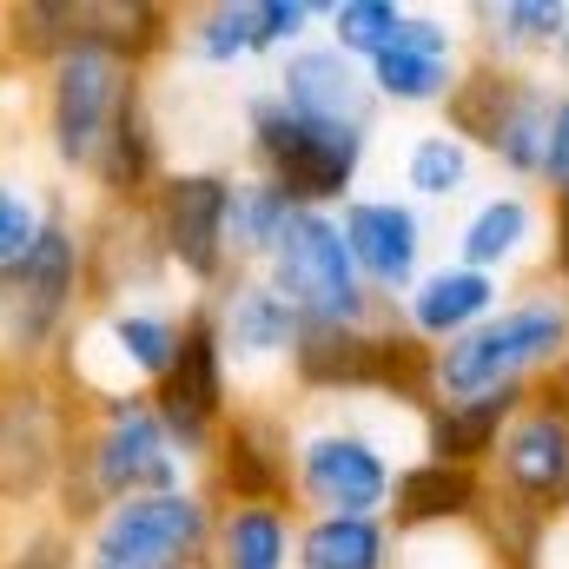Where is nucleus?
<instances>
[{
  "mask_svg": "<svg viewBox=\"0 0 569 569\" xmlns=\"http://www.w3.org/2000/svg\"><path fill=\"white\" fill-rule=\"evenodd\" d=\"M569 358V298L537 284L510 305H497L477 331L437 351V398H477V391H510L537 385Z\"/></svg>",
  "mask_w": 569,
  "mask_h": 569,
  "instance_id": "423d86ee",
  "label": "nucleus"
},
{
  "mask_svg": "<svg viewBox=\"0 0 569 569\" xmlns=\"http://www.w3.org/2000/svg\"><path fill=\"white\" fill-rule=\"evenodd\" d=\"M325 20H331V47L365 67V60H378L391 47L405 7L398 0H325Z\"/></svg>",
  "mask_w": 569,
  "mask_h": 569,
  "instance_id": "f704fd0d",
  "label": "nucleus"
},
{
  "mask_svg": "<svg viewBox=\"0 0 569 569\" xmlns=\"http://www.w3.org/2000/svg\"><path fill=\"white\" fill-rule=\"evenodd\" d=\"M47 212H53V206H40L27 186H13V179L0 172V266H13V259H20V252L40 239Z\"/></svg>",
  "mask_w": 569,
  "mask_h": 569,
  "instance_id": "e433bc0d",
  "label": "nucleus"
},
{
  "mask_svg": "<svg viewBox=\"0 0 569 569\" xmlns=\"http://www.w3.org/2000/svg\"><path fill=\"white\" fill-rule=\"evenodd\" d=\"M497 291H503V284L490 279V272H470V266H457V259H450V266H430L425 279L405 291V325H411L425 345L443 351V345H457L463 331H477V325L503 305Z\"/></svg>",
  "mask_w": 569,
  "mask_h": 569,
  "instance_id": "b1692460",
  "label": "nucleus"
},
{
  "mask_svg": "<svg viewBox=\"0 0 569 569\" xmlns=\"http://www.w3.org/2000/svg\"><path fill=\"white\" fill-rule=\"evenodd\" d=\"M279 93L298 120H325V127H371L378 113V93H371V73L338 53L331 40H305L279 60Z\"/></svg>",
  "mask_w": 569,
  "mask_h": 569,
  "instance_id": "6ab92c4d",
  "label": "nucleus"
},
{
  "mask_svg": "<svg viewBox=\"0 0 569 569\" xmlns=\"http://www.w3.org/2000/svg\"><path fill=\"white\" fill-rule=\"evenodd\" d=\"M0 47H7V60L53 67L60 53L80 47V0H13V7H0Z\"/></svg>",
  "mask_w": 569,
  "mask_h": 569,
  "instance_id": "7c9ffc66",
  "label": "nucleus"
},
{
  "mask_svg": "<svg viewBox=\"0 0 569 569\" xmlns=\"http://www.w3.org/2000/svg\"><path fill=\"white\" fill-rule=\"evenodd\" d=\"M563 60H569V27H563Z\"/></svg>",
  "mask_w": 569,
  "mask_h": 569,
  "instance_id": "79ce46f5",
  "label": "nucleus"
},
{
  "mask_svg": "<svg viewBox=\"0 0 569 569\" xmlns=\"http://www.w3.org/2000/svg\"><path fill=\"white\" fill-rule=\"evenodd\" d=\"M80 425L87 398L53 365H0V510H27L60 490Z\"/></svg>",
  "mask_w": 569,
  "mask_h": 569,
  "instance_id": "0eeeda50",
  "label": "nucleus"
},
{
  "mask_svg": "<svg viewBox=\"0 0 569 569\" xmlns=\"http://www.w3.org/2000/svg\"><path fill=\"white\" fill-rule=\"evenodd\" d=\"M246 152H252V179H266L284 192L298 212H331L351 199L371 127H325V120H298L279 93H252L246 100Z\"/></svg>",
  "mask_w": 569,
  "mask_h": 569,
  "instance_id": "39448f33",
  "label": "nucleus"
},
{
  "mask_svg": "<svg viewBox=\"0 0 569 569\" xmlns=\"http://www.w3.org/2000/svg\"><path fill=\"white\" fill-rule=\"evenodd\" d=\"M87 305V266H80V219L67 206L47 212L40 239L0 266V358L7 365H53L67 351V325Z\"/></svg>",
  "mask_w": 569,
  "mask_h": 569,
  "instance_id": "7ed1b4c3",
  "label": "nucleus"
},
{
  "mask_svg": "<svg viewBox=\"0 0 569 569\" xmlns=\"http://www.w3.org/2000/svg\"><path fill=\"white\" fill-rule=\"evenodd\" d=\"M398 463L371 430L318 425L298 437V503L311 517H385Z\"/></svg>",
  "mask_w": 569,
  "mask_h": 569,
  "instance_id": "4468645a",
  "label": "nucleus"
},
{
  "mask_svg": "<svg viewBox=\"0 0 569 569\" xmlns=\"http://www.w3.org/2000/svg\"><path fill=\"white\" fill-rule=\"evenodd\" d=\"M87 179L100 186V199H107L113 212H133V206H146V199L159 192V179H166V146H159V120H152L146 80L127 87V100H120V113H113V127H107V146H100V159H93Z\"/></svg>",
  "mask_w": 569,
  "mask_h": 569,
  "instance_id": "aec40b11",
  "label": "nucleus"
},
{
  "mask_svg": "<svg viewBox=\"0 0 569 569\" xmlns=\"http://www.w3.org/2000/svg\"><path fill=\"white\" fill-rule=\"evenodd\" d=\"M259 279L305 325H371L378 318V291L358 279V259L338 232V212H298Z\"/></svg>",
  "mask_w": 569,
  "mask_h": 569,
  "instance_id": "1a4fd4ad",
  "label": "nucleus"
},
{
  "mask_svg": "<svg viewBox=\"0 0 569 569\" xmlns=\"http://www.w3.org/2000/svg\"><path fill=\"white\" fill-rule=\"evenodd\" d=\"M530 246H537V206H530L523 192H490V199H477L470 219L457 226V266L490 272V279H497L503 266H517Z\"/></svg>",
  "mask_w": 569,
  "mask_h": 569,
  "instance_id": "393cba45",
  "label": "nucleus"
},
{
  "mask_svg": "<svg viewBox=\"0 0 569 569\" xmlns=\"http://www.w3.org/2000/svg\"><path fill=\"white\" fill-rule=\"evenodd\" d=\"M291 543H298L291 510H219L212 523L219 569H291Z\"/></svg>",
  "mask_w": 569,
  "mask_h": 569,
  "instance_id": "c85d7f7f",
  "label": "nucleus"
},
{
  "mask_svg": "<svg viewBox=\"0 0 569 569\" xmlns=\"http://www.w3.org/2000/svg\"><path fill=\"white\" fill-rule=\"evenodd\" d=\"M232 172L219 166H172L159 179V192L146 199V219H152V239L166 252V266L179 279H192L199 291H226L239 279L232 266V246H226V226H232Z\"/></svg>",
  "mask_w": 569,
  "mask_h": 569,
  "instance_id": "9d476101",
  "label": "nucleus"
},
{
  "mask_svg": "<svg viewBox=\"0 0 569 569\" xmlns=\"http://www.w3.org/2000/svg\"><path fill=\"white\" fill-rule=\"evenodd\" d=\"M365 73H371V93H378L385 107H443V93H450L457 73H463V60H457V27H450L443 13L405 7L391 47H385L378 60H365Z\"/></svg>",
  "mask_w": 569,
  "mask_h": 569,
  "instance_id": "dca6fc26",
  "label": "nucleus"
},
{
  "mask_svg": "<svg viewBox=\"0 0 569 569\" xmlns=\"http://www.w3.org/2000/svg\"><path fill=\"white\" fill-rule=\"evenodd\" d=\"M212 523H219V510L206 503V490L133 497V503H113L80 537V563L87 569H179L186 557L212 550Z\"/></svg>",
  "mask_w": 569,
  "mask_h": 569,
  "instance_id": "f8f14e48",
  "label": "nucleus"
},
{
  "mask_svg": "<svg viewBox=\"0 0 569 569\" xmlns=\"http://www.w3.org/2000/svg\"><path fill=\"white\" fill-rule=\"evenodd\" d=\"M291 385L305 398H391L405 411L437 405V345L411 325H305L291 345Z\"/></svg>",
  "mask_w": 569,
  "mask_h": 569,
  "instance_id": "f03ea898",
  "label": "nucleus"
},
{
  "mask_svg": "<svg viewBox=\"0 0 569 569\" xmlns=\"http://www.w3.org/2000/svg\"><path fill=\"white\" fill-rule=\"evenodd\" d=\"M212 510H291L298 503V437L272 405H232L206 450Z\"/></svg>",
  "mask_w": 569,
  "mask_h": 569,
  "instance_id": "9b49d317",
  "label": "nucleus"
},
{
  "mask_svg": "<svg viewBox=\"0 0 569 569\" xmlns=\"http://www.w3.org/2000/svg\"><path fill=\"white\" fill-rule=\"evenodd\" d=\"M483 497H490V470L443 463V457H418V463L398 470L385 523H391V530H450V523H477V517H483Z\"/></svg>",
  "mask_w": 569,
  "mask_h": 569,
  "instance_id": "412c9836",
  "label": "nucleus"
},
{
  "mask_svg": "<svg viewBox=\"0 0 569 569\" xmlns=\"http://www.w3.org/2000/svg\"><path fill=\"white\" fill-rule=\"evenodd\" d=\"M298 219V206L272 192L266 179H239L232 186V226H226V246H232V266H259L266 272V259L279 252L284 226Z\"/></svg>",
  "mask_w": 569,
  "mask_h": 569,
  "instance_id": "473e14b6",
  "label": "nucleus"
},
{
  "mask_svg": "<svg viewBox=\"0 0 569 569\" xmlns=\"http://www.w3.org/2000/svg\"><path fill=\"white\" fill-rule=\"evenodd\" d=\"M543 186H569V87H557V113H550V152H543Z\"/></svg>",
  "mask_w": 569,
  "mask_h": 569,
  "instance_id": "4c0bfd02",
  "label": "nucleus"
},
{
  "mask_svg": "<svg viewBox=\"0 0 569 569\" xmlns=\"http://www.w3.org/2000/svg\"><path fill=\"white\" fill-rule=\"evenodd\" d=\"M179 47L199 67H239L266 53V27H259V0H212L179 27Z\"/></svg>",
  "mask_w": 569,
  "mask_h": 569,
  "instance_id": "2f4dec72",
  "label": "nucleus"
},
{
  "mask_svg": "<svg viewBox=\"0 0 569 569\" xmlns=\"http://www.w3.org/2000/svg\"><path fill=\"white\" fill-rule=\"evenodd\" d=\"M550 113H557V87L543 73L490 60V53H470L457 87L443 93V133L463 140L470 152H490L517 179H543Z\"/></svg>",
  "mask_w": 569,
  "mask_h": 569,
  "instance_id": "20e7f679",
  "label": "nucleus"
},
{
  "mask_svg": "<svg viewBox=\"0 0 569 569\" xmlns=\"http://www.w3.org/2000/svg\"><path fill=\"white\" fill-rule=\"evenodd\" d=\"M219 311V338H226V365H291V345L305 331V318L284 305L266 279H239L212 298Z\"/></svg>",
  "mask_w": 569,
  "mask_h": 569,
  "instance_id": "5701e85b",
  "label": "nucleus"
},
{
  "mask_svg": "<svg viewBox=\"0 0 569 569\" xmlns=\"http://www.w3.org/2000/svg\"><path fill=\"white\" fill-rule=\"evenodd\" d=\"M80 266H87V298L107 311H120V298H133V291H159L172 272L152 239L146 206H133V212L100 206V219L80 226Z\"/></svg>",
  "mask_w": 569,
  "mask_h": 569,
  "instance_id": "a211bd4d",
  "label": "nucleus"
},
{
  "mask_svg": "<svg viewBox=\"0 0 569 569\" xmlns=\"http://www.w3.org/2000/svg\"><path fill=\"white\" fill-rule=\"evenodd\" d=\"M186 490V457L166 437V425L152 418L146 391H120V398H93V418L80 425V443L67 457L60 477V523L67 530H93L113 503L133 497H166Z\"/></svg>",
  "mask_w": 569,
  "mask_h": 569,
  "instance_id": "f257e3e1",
  "label": "nucleus"
},
{
  "mask_svg": "<svg viewBox=\"0 0 569 569\" xmlns=\"http://www.w3.org/2000/svg\"><path fill=\"white\" fill-rule=\"evenodd\" d=\"M550 279L569 298V186L550 192Z\"/></svg>",
  "mask_w": 569,
  "mask_h": 569,
  "instance_id": "58836bf2",
  "label": "nucleus"
},
{
  "mask_svg": "<svg viewBox=\"0 0 569 569\" xmlns=\"http://www.w3.org/2000/svg\"><path fill=\"white\" fill-rule=\"evenodd\" d=\"M0 569H87V563H80V530H67L60 517L27 523V530L7 543Z\"/></svg>",
  "mask_w": 569,
  "mask_h": 569,
  "instance_id": "c9c22d12",
  "label": "nucleus"
},
{
  "mask_svg": "<svg viewBox=\"0 0 569 569\" xmlns=\"http://www.w3.org/2000/svg\"><path fill=\"white\" fill-rule=\"evenodd\" d=\"M477 20H483V47H477V53L523 67L530 53L563 47L569 7L563 0H497V7H477Z\"/></svg>",
  "mask_w": 569,
  "mask_h": 569,
  "instance_id": "bb28decb",
  "label": "nucleus"
},
{
  "mask_svg": "<svg viewBox=\"0 0 569 569\" xmlns=\"http://www.w3.org/2000/svg\"><path fill=\"white\" fill-rule=\"evenodd\" d=\"M490 483L510 490V497H523L543 517H563L569 510V418L550 411L537 391L510 418V430H503V443L490 457Z\"/></svg>",
  "mask_w": 569,
  "mask_h": 569,
  "instance_id": "2eb2a0df",
  "label": "nucleus"
},
{
  "mask_svg": "<svg viewBox=\"0 0 569 569\" xmlns=\"http://www.w3.org/2000/svg\"><path fill=\"white\" fill-rule=\"evenodd\" d=\"M179 569H219V563H212V550H206V557H186Z\"/></svg>",
  "mask_w": 569,
  "mask_h": 569,
  "instance_id": "a19ab883",
  "label": "nucleus"
},
{
  "mask_svg": "<svg viewBox=\"0 0 569 569\" xmlns=\"http://www.w3.org/2000/svg\"><path fill=\"white\" fill-rule=\"evenodd\" d=\"M537 398H543L550 411H563V418H569V358L557 365V371H543V378H537Z\"/></svg>",
  "mask_w": 569,
  "mask_h": 569,
  "instance_id": "ea45409f",
  "label": "nucleus"
},
{
  "mask_svg": "<svg viewBox=\"0 0 569 569\" xmlns=\"http://www.w3.org/2000/svg\"><path fill=\"white\" fill-rule=\"evenodd\" d=\"M146 80L127 60L100 53V47H73L47 67V93H40V113H47V146L67 172H93L100 146H107V127L127 100V87Z\"/></svg>",
  "mask_w": 569,
  "mask_h": 569,
  "instance_id": "ddd939ff",
  "label": "nucleus"
},
{
  "mask_svg": "<svg viewBox=\"0 0 569 569\" xmlns=\"http://www.w3.org/2000/svg\"><path fill=\"white\" fill-rule=\"evenodd\" d=\"M470 166H477V152L463 140H450L443 127H430L411 140L405 152V186L418 192V199H457L463 186H470Z\"/></svg>",
  "mask_w": 569,
  "mask_h": 569,
  "instance_id": "72a5a7b5",
  "label": "nucleus"
},
{
  "mask_svg": "<svg viewBox=\"0 0 569 569\" xmlns=\"http://www.w3.org/2000/svg\"><path fill=\"white\" fill-rule=\"evenodd\" d=\"M338 232L358 259V279L378 298L411 291L425 279V219H418L411 199H345Z\"/></svg>",
  "mask_w": 569,
  "mask_h": 569,
  "instance_id": "f3484780",
  "label": "nucleus"
},
{
  "mask_svg": "<svg viewBox=\"0 0 569 569\" xmlns=\"http://www.w3.org/2000/svg\"><path fill=\"white\" fill-rule=\"evenodd\" d=\"M172 338H179V318L172 311H152V305H120V311L100 318V345L120 358V371L140 391H152L159 371L172 365Z\"/></svg>",
  "mask_w": 569,
  "mask_h": 569,
  "instance_id": "cd10ccee",
  "label": "nucleus"
},
{
  "mask_svg": "<svg viewBox=\"0 0 569 569\" xmlns=\"http://www.w3.org/2000/svg\"><path fill=\"white\" fill-rule=\"evenodd\" d=\"M537 385H510V391H477V398H437L425 418V457H443V463H470V470H490L497 443L510 418L530 405Z\"/></svg>",
  "mask_w": 569,
  "mask_h": 569,
  "instance_id": "4be33fe9",
  "label": "nucleus"
},
{
  "mask_svg": "<svg viewBox=\"0 0 569 569\" xmlns=\"http://www.w3.org/2000/svg\"><path fill=\"white\" fill-rule=\"evenodd\" d=\"M398 530L385 517H305L291 569H391Z\"/></svg>",
  "mask_w": 569,
  "mask_h": 569,
  "instance_id": "a878e982",
  "label": "nucleus"
},
{
  "mask_svg": "<svg viewBox=\"0 0 569 569\" xmlns=\"http://www.w3.org/2000/svg\"><path fill=\"white\" fill-rule=\"evenodd\" d=\"M477 530H483L490 563H497V569H550V537H557V517L530 510L523 497H510V490H497V483H490Z\"/></svg>",
  "mask_w": 569,
  "mask_h": 569,
  "instance_id": "c756f323",
  "label": "nucleus"
},
{
  "mask_svg": "<svg viewBox=\"0 0 569 569\" xmlns=\"http://www.w3.org/2000/svg\"><path fill=\"white\" fill-rule=\"evenodd\" d=\"M152 418L179 443V457H206L219 425L232 418V365H226V338H219V311L212 298H192L179 311V338H172V365L159 371V385L146 391Z\"/></svg>",
  "mask_w": 569,
  "mask_h": 569,
  "instance_id": "6e6552de",
  "label": "nucleus"
}]
</instances>
